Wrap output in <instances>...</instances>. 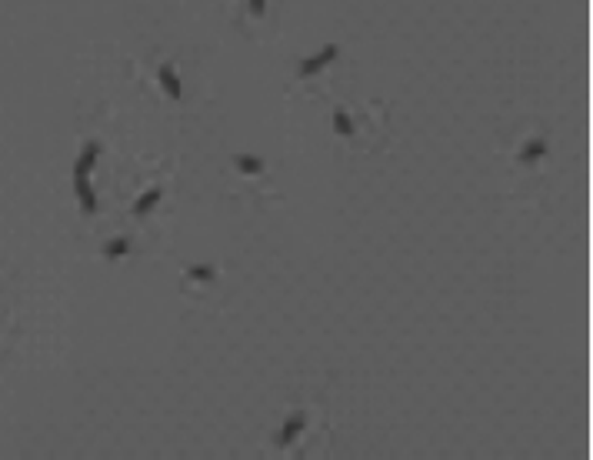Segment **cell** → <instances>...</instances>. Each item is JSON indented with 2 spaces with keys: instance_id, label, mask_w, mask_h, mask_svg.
Wrapping results in <instances>:
<instances>
[{
  "instance_id": "8fae6325",
  "label": "cell",
  "mask_w": 593,
  "mask_h": 460,
  "mask_svg": "<svg viewBox=\"0 0 593 460\" xmlns=\"http://www.w3.org/2000/svg\"><path fill=\"white\" fill-rule=\"evenodd\" d=\"M187 277H197V281H214L217 270H214V267H203V264H200V267H190V270H187Z\"/></svg>"
},
{
  "instance_id": "5b68a950",
  "label": "cell",
  "mask_w": 593,
  "mask_h": 460,
  "mask_svg": "<svg viewBox=\"0 0 593 460\" xmlns=\"http://www.w3.org/2000/svg\"><path fill=\"white\" fill-rule=\"evenodd\" d=\"M160 197H164V191H160V187H151V191H147L137 200V204H134V214H137V217H144L147 210H153V207L160 204Z\"/></svg>"
},
{
  "instance_id": "277c9868",
  "label": "cell",
  "mask_w": 593,
  "mask_h": 460,
  "mask_svg": "<svg viewBox=\"0 0 593 460\" xmlns=\"http://www.w3.org/2000/svg\"><path fill=\"white\" fill-rule=\"evenodd\" d=\"M74 191H77V197H80V207H84L87 214H94V210H97V193H94V187H90V180L74 177Z\"/></svg>"
},
{
  "instance_id": "52a82bcc",
  "label": "cell",
  "mask_w": 593,
  "mask_h": 460,
  "mask_svg": "<svg viewBox=\"0 0 593 460\" xmlns=\"http://www.w3.org/2000/svg\"><path fill=\"white\" fill-rule=\"evenodd\" d=\"M543 153H547V141H543V137H537V141H530L527 147H523L520 160H523V164H533V160H540Z\"/></svg>"
},
{
  "instance_id": "6da1fadb",
  "label": "cell",
  "mask_w": 593,
  "mask_h": 460,
  "mask_svg": "<svg viewBox=\"0 0 593 460\" xmlns=\"http://www.w3.org/2000/svg\"><path fill=\"white\" fill-rule=\"evenodd\" d=\"M337 57H340V47H337V44H324L320 53H314V57H307V60H303L297 74H300V77H314V74H320L327 64H333Z\"/></svg>"
},
{
  "instance_id": "30bf717a",
  "label": "cell",
  "mask_w": 593,
  "mask_h": 460,
  "mask_svg": "<svg viewBox=\"0 0 593 460\" xmlns=\"http://www.w3.org/2000/svg\"><path fill=\"white\" fill-rule=\"evenodd\" d=\"M127 250H130V241H127V237H117V241H110L107 247H103V254L107 257H124Z\"/></svg>"
},
{
  "instance_id": "7a4b0ae2",
  "label": "cell",
  "mask_w": 593,
  "mask_h": 460,
  "mask_svg": "<svg viewBox=\"0 0 593 460\" xmlns=\"http://www.w3.org/2000/svg\"><path fill=\"white\" fill-rule=\"evenodd\" d=\"M97 157H101V143L90 141L87 147H84V153L77 157L74 164V177H90V170H94V164H97Z\"/></svg>"
},
{
  "instance_id": "7c38bea8",
  "label": "cell",
  "mask_w": 593,
  "mask_h": 460,
  "mask_svg": "<svg viewBox=\"0 0 593 460\" xmlns=\"http://www.w3.org/2000/svg\"><path fill=\"white\" fill-rule=\"evenodd\" d=\"M250 4V11L257 13V17H264V11H267V0H247Z\"/></svg>"
},
{
  "instance_id": "8992f818",
  "label": "cell",
  "mask_w": 593,
  "mask_h": 460,
  "mask_svg": "<svg viewBox=\"0 0 593 460\" xmlns=\"http://www.w3.org/2000/svg\"><path fill=\"white\" fill-rule=\"evenodd\" d=\"M303 430V414H297V417H291V421L283 423V430H280V444H283V447H287V444H293V437L300 434Z\"/></svg>"
},
{
  "instance_id": "ba28073f",
  "label": "cell",
  "mask_w": 593,
  "mask_h": 460,
  "mask_svg": "<svg viewBox=\"0 0 593 460\" xmlns=\"http://www.w3.org/2000/svg\"><path fill=\"white\" fill-rule=\"evenodd\" d=\"M234 164H237L243 174H260V170H264V160H260V157H250V153H237Z\"/></svg>"
},
{
  "instance_id": "3957f363",
  "label": "cell",
  "mask_w": 593,
  "mask_h": 460,
  "mask_svg": "<svg viewBox=\"0 0 593 460\" xmlns=\"http://www.w3.org/2000/svg\"><path fill=\"white\" fill-rule=\"evenodd\" d=\"M157 80H160V87L174 97V101H180L184 97V84H180V77H177V70L170 64H160V70H157Z\"/></svg>"
},
{
  "instance_id": "9c48e42d",
  "label": "cell",
  "mask_w": 593,
  "mask_h": 460,
  "mask_svg": "<svg viewBox=\"0 0 593 460\" xmlns=\"http://www.w3.org/2000/svg\"><path fill=\"white\" fill-rule=\"evenodd\" d=\"M333 130H337L340 137H350V134H354V120H350L347 110H337V114H333Z\"/></svg>"
}]
</instances>
